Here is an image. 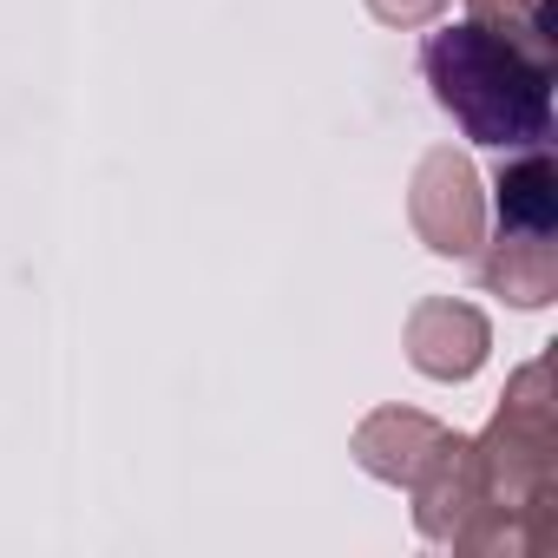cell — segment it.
Segmentation results:
<instances>
[{
	"mask_svg": "<svg viewBox=\"0 0 558 558\" xmlns=\"http://www.w3.org/2000/svg\"><path fill=\"white\" fill-rule=\"evenodd\" d=\"M480 506L447 538L460 558H545L558 545V414H551V362H525L486 434H473Z\"/></svg>",
	"mask_w": 558,
	"mask_h": 558,
	"instance_id": "obj_1",
	"label": "cell"
},
{
	"mask_svg": "<svg viewBox=\"0 0 558 558\" xmlns=\"http://www.w3.org/2000/svg\"><path fill=\"white\" fill-rule=\"evenodd\" d=\"M421 80L434 93V106L493 151H525L551 138V80L558 60L493 34V27H440L421 47Z\"/></svg>",
	"mask_w": 558,
	"mask_h": 558,
	"instance_id": "obj_2",
	"label": "cell"
},
{
	"mask_svg": "<svg viewBox=\"0 0 558 558\" xmlns=\"http://www.w3.org/2000/svg\"><path fill=\"white\" fill-rule=\"evenodd\" d=\"M408 223L447 263L480 256V243H486V184H480L466 151H453V145L421 151V165L408 178Z\"/></svg>",
	"mask_w": 558,
	"mask_h": 558,
	"instance_id": "obj_3",
	"label": "cell"
},
{
	"mask_svg": "<svg viewBox=\"0 0 558 558\" xmlns=\"http://www.w3.org/2000/svg\"><path fill=\"white\" fill-rule=\"evenodd\" d=\"M401 349L414 362V375L427 381H473L493 355V323L480 303H460V296H421L408 310V329H401Z\"/></svg>",
	"mask_w": 558,
	"mask_h": 558,
	"instance_id": "obj_4",
	"label": "cell"
},
{
	"mask_svg": "<svg viewBox=\"0 0 558 558\" xmlns=\"http://www.w3.org/2000/svg\"><path fill=\"white\" fill-rule=\"evenodd\" d=\"M447 434H453L447 421H434V414H421V408L388 401V408H375V414H362V421H355L349 453H355V466H362L368 480H381V486H414V473L434 460V447H440Z\"/></svg>",
	"mask_w": 558,
	"mask_h": 558,
	"instance_id": "obj_5",
	"label": "cell"
},
{
	"mask_svg": "<svg viewBox=\"0 0 558 558\" xmlns=\"http://www.w3.org/2000/svg\"><path fill=\"white\" fill-rule=\"evenodd\" d=\"M408 499H414V532L427 538V545H447L460 525H466V512L480 506V466H473V434H447L440 447H434V460L414 473V486H408Z\"/></svg>",
	"mask_w": 558,
	"mask_h": 558,
	"instance_id": "obj_6",
	"label": "cell"
},
{
	"mask_svg": "<svg viewBox=\"0 0 558 558\" xmlns=\"http://www.w3.org/2000/svg\"><path fill=\"white\" fill-rule=\"evenodd\" d=\"M480 290L506 296L512 310H551L558 303V243L551 236H486L480 243Z\"/></svg>",
	"mask_w": 558,
	"mask_h": 558,
	"instance_id": "obj_7",
	"label": "cell"
},
{
	"mask_svg": "<svg viewBox=\"0 0 558 558\" xmlns=\"http://www.w3.org/2000/svg\"><path fill=\"white\" fill-rule=\"evenodd\" d=\"M493 210L512 236H558V165L545 145H525L493 171Z\"/></svg>",
	"mask_w": 558,
	"mask_h": 558,
	"instance_id": "obj_8",
	"label": "cell"
},
{
	"mask_svg": "<svg viewBox=\"0 0 558 558\" xmlns=\"http://www.w3.org/2000/svg\"><path fill=\"white\" fill-rule=\"evenodd\" d=\"M466 21L473 27H493L545 60H558V8L551 0H466Z\"/></svg>",
	"mask_w": 558,
	"mask_h": 558,
	"instance_id": "obj_9",
	"label": "cell"
},
{
	"mask_svg": "<svg viewBox=\"0 0 558 558\" xmlns=\"http://www.w3.org/2000/svg\"><path fill=\"white\" fill-rule=\"evenodd\" d=\"M362 8L395 34H414V27H434L447 14V0H362Z\"/></svg>",
	"mask_w": 558,
	"mask_h": 558,
	"instance_id": "obj_10",
	"label": "cell"
}]
</instances>
